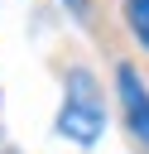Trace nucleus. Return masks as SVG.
<instances>
[{"instance_id": "obj_1", "label": "nucleus", "mask_w": 149, "mask_h": 154, "mask_svg": "<svg viewBox=\"0 0 149 154\" xmlns=\"http://www.w3.org/2000/svg\"><path fill=\"white\" fill-rule=\"evenodd\" d=\"M111 125V106L101 91V77L91 67H67L62 72V101L53 116V135H62L72 149H96Z\"/></svg>"}, {"instance_id": "obj_2", "label": "nucleus", "mask_w": 149, "mask_h": 154, "mask_svg": "<svg viewBox=\"0 0 149 154\" xmlns=\"http://www.w3.org/2000/svg\"><path fill=\"white\" fill-rule=\"evenodd\" d=\"M115 101H120L130 140L139 144V154H149V82L139 77L135 63H115Z\"/></svg>"}, {"instance_id": "obj_3", "label": "nucleus", "mask_w": 149, "mask_h": 154, "mask_svg": "<svg viewBox=\"0 0 149 154\" xmlns=\"http://www.w3.org/2000/svg\"><path fill=\"white\" fill-rule=\"evenodd\" d=\"M120 19H125L130 38L149 53V0H120Z\"/></svg>"}, {"instance_id": "obj_4", "label": "nucleus", "mask_w": 149, "mask_h": 154, "mask_svg": "<svg viewBox=\"0 0 149 154\" xmlns=\"http://www.w3.org/2000/svg\"><path fill=\"white\" fill-rule=\"evenodd\" d=\"M62 10H67L72 19H82V24L91 19V0H62Z\"/></svg>"}]
</instances>
